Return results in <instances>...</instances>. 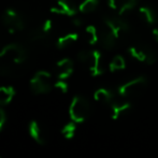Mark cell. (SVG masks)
<instances>
[{"instance_id":"obj_9","label":"cell","mask_w":158,"mask_h":158,"mask_svg":"<svg viewBox=\"0 0 158 158\" xmlns=\"http://www.w3.org/2000/svg\"><path fill=\"white\" fill-rule=\"evenodd\" d=\"M30 137L40 145H45L48 142V133L46 128L38 121H31L28 126Z\"/></svg>"},{"instance_id":"obj_3","label":"cell","mask_w":158,"mask_h":158,"mask_svg":"<svg viewBox=\"0 0 158 158\" xmlns=\"http://www.w3.org/2000/svg\"><path fill=\"white\" fill-rule=\"evenodd\" d=\"M69 115L74 123H84L90 115L89 101L83 96H75L69 106Z\"/></svg>"},{"instance_id":"obj_25","label":"cell","mask_w":158,"mask_h":158,"mask_svg":"<svg viewBox=\"0 0 158 158\" xmlns=\"http://www.w3.org/2000/svg\"><path fill=\"white\" fill-rule=\"evenodd\" d=\"M6 123V113L3 109L0 106V131L2 130V128L4 127Z\"/></svg>"},{"instance_id":"obj_16","label":"cell","mask_w":158,"mask_h":158,"mask_svg":"<svg viewBox=\"0 0 158 158\" xmlns=\"http://www.w3.org/2000/svg\"><path fill=\"white\" fill-rule=\"evenodd\" d=\"M139 16L144 23L148 25H154L158 22V14L156 11H154L150 6H140Z\"/></svg>"},{"instance_id":"obj_21","label":"cell","mask_w":158,"mask_h":158,"mask_svg":"<svg viewBox=\"0 0 158 158\" xmlns=\"http://www.w3.org/2000/svg\"><path fill=\"white\" fill-rule=\"evenodd\" d=\"M85 38L90 45H95L99 42V31L95 26H87L85 28Z\"/></svg>"},{"instance_id":"obj_13","label":"cell","mask_w":158,"mask_h":158,"mask_svg":"<svg viewBox=\"0 0 158 158\" xmlns=\"http://www.w3.org/2000/svg\"><path fill=\"white\" fill-rule=\"evenodd\" d=\"M137 4V0H109V6L118 15H124L131 11Z\"/></svg>"},{"instance_id":"obj_23","label":"cell","mask_w":158,"mask_h":158,"mask_svg":"<svg viewBox=\"0 0 158 158\" xmlns=\"http://www.w3.org/2000/svg\"><path fill=\"white\" fill-rule=\"evenodd\" d=\"M41 28L42 30H43V32H45L46 35H50L51 32H52L53 28H54V24H53V21L52 19H46V21H44L43 23H42L41 25Z\"/></svg>"},{"instance_id":"obj_15","label":"cell","mask_w":158,"mask_h":158,"mask_svg":"<svg viewBox=\"0 0 158 158\" xmlns=\"http://www.w3.org/2000/svg\"><path fill=\"white\" fill-rule=\"evenodd\" d=\"M94 99L99 103L110 106V104L116 99V97L114 93L108 88H98L94 93Z\"/></svg>"},{"instance_id":"obj_2","label":"cell","mask_w":158,"mask_h":158,"mask_svg":"<svg viewBox=\"0 0 158 158\" xmlns=\"http://www.w3.org/2000/svg\"><path fill=\"white\" fill-rule=\"evenodd\" d=\"M77 59L93 77H99L104 72L102 55L98 51H81L77 55Z\"/></svg>"},{"instance_id":"obj_8","label":"cell","mask_w":158,"mask_h":158,"mask_svg":"<svg viewBox=\"0 0 158 158\" xmlns=\"http://www.w3.org/2000/svg\"><path fill=\"white\" fill-rule=\"evenodd\" d=\"M2 22L4 26H6L9 32L14 33L19 31L24 28V19L19 15V13L14 9H6L2 15Z\"/></svg>"},{"instance_id":"obj_17","label":"cell","mask_w":158,"mask_h":158,"mask_svg":"<svg viewBox=\"0 0 158 158\" xmlns=\"http://www.w3.org/2000/svg\"><path fill=\"white\" fill-rule=\"evenodd\" d=\"M77 40H79V35L75 32H70V33H67V35H61V37H59L58 39H57L56 45L58 48L64 50V48L72 46Z\"/></svg>"},{"instance_id":"obj_5","label":"cell","mask_w":158,"mask_h":158,"mask_svg":"<svg viewBox=\"0 0 158 158\" xmlns=\"http://www.w3.org/2000/svg\"><path fill=\"white\" fill-rule=\"evenodd\" d=\"M54 87L52 75L48 71H38L30 80V88L35 95H44L50 93Z\"/></svg>"},{"instance_id":"obj_28","label":"cell","mask_w":158,"mask_h":158,"mask_svg":"<svg viewBox=\"0 0 158 158\" xmlns=\"http://www.w3.org/2000/svg\"><path fill=\"white\" fill-rule=\"evenodd\" d=\"M0 158H1V157H0Z\"/></svg>"},{"instance_id":"obj_1","label":"cell","mask_w":158,"mask_h":158,"mask_svg":"<svg viewBox=\"0 0 158 158\" xmlns=\"http://www.w3.org/2000/svg\"><path fill=\"white\" fill-rule=\"evenodd\" d=\"M26 60V52L19 44H9L0 50V74H14Z\"/></svg>"},{"instance_id":"obj_14","label":"cell","mask_w":158,"mask_h":158,"mask_svg":"<svg viewBox=\"0 0 158 158\" xmlns=\"http://www.w3.org/2000/svg\"><path fill=\"white\" fill-rule=\"evenodd\" d=\"M74 64L73 61L69 58L60 59L56 64V73L59 80H67L73 73Z\"/></svg>"},{"instance_id":"obj_6","label":"cell","mask_w":158,"mask_h":158,"mask_svg":"<svg viewBox=\"0 0 158 158\" xmlns=\"http://www.w3.org/2000/svg\"><path fill=\"white\" fill-rule=\"evenodd\" d=\"M103 24L115 35L117 40H124L130 33V25L122 17L106 16L103 19Z\"/></svg>"},{"instance_id":"obj_10","label":"cell","mask_w":158,"mask_h":158,"mask_svg":"<svg viewBox=\"0 0 158 158\" xmlns=\"http://www.w3.org/2000/svg\"><path fill=\"white\" fill-rule=\"evenodd\" d=\"M51 11L57 15H64L69 17H73L77 15V9L74 4L69 0H55Z\"/></svg>"},{"instance_id":"obj_18","label":"cell","mask_w":158,"mask_h":158,"mask_svg":"<svg viewBox=\"0 0 158 158\" xmlns=\"http://www.w3.org/2000/svg\"><path fill=\"white\" fill-rule=\"evenodd\" d=\"M15 96V89L12 86H0V106H8Z\"/></svg>"},{"instance_id":"obj_27","label":"cell","mask_w":158,"mask_h":158,"mask_svg":"<svg viewBox=\"0 0 158 158\" xmlns=\"http://www.w3.org/2000/svg\"><path fill=\"white\" fill-rule=\"evenodd\" d=\"M153 35H154V38H155V40L158 42V27L156 28H154L153 29Z\"/></svg>"},{"instance_id":"obj_20","label":"cell","mask_w":158,"mask_h":158,"mask_svg":"<svg viewBox=\"0 0 158 158\" xmlns=\"http://www.w3.org/2000/svg\"><path fill=\"white\" fill-rule=\"evenodd\" d=\"M126 68V60L123 56L121 55H116L112 58V60L109 64V69L111 72H115V71H121Z\"/></svg>"},{"instance_id":"obj_12","label":"cell","mask_w":158,"mask_h":158,"mask_svg":"<svg viewBox=\"0 0 158 158\" xmlns=\"http://www.w3.org/2000/svg\"><path fill=\"white\" fill-rule=\"evenodd\" d=\"M117 38L115 37V35L106 27V25H102V28L99 31V42L101 43V46L106 50L110 51L116 46L117 44Z\"/></svg>"},{"instance_id":"obj_22","label":"cell","mask_w":158,"mask_h":158,"mask_svg":"<svg viewBox=\"0 0 158 158\" xmlns=\"http://www.w3.org/2000/svg\"><path fill=\"white\" fill-rule=\"evenodd\" d=\"M60 132L64 139L71 140L75 135V132H77V123L70 122V123L66 124V125L61 128Z\"/></svg>"},{"instance_id":"obj_26","label":"cell","mask_w":158,"mask_h":158,"mask_svg":"<svg viewBox=\"0 0 158 158\" xmlns=\"http://www.w3.org/2000/svg\"><path fill=\"white\" fill-rule=\"evenodd\" d=\"M72 24L75 26V27H81V26H82V21H81V19H79V17H77V16H73V19H72Z\"/></svg>"},{"instance_id":"obj_19","label":"cell","mask_w":158,"mask_h":158,"mask_svg":"<svg viewBox=\"0 0 158 158\" xmlns=\"http://www.w3.org/2000/svg\"><path fill=\"white\" fill-rule=\"evenodd\" d=\"M99 0H84L79 6V11L83 14H89L97 10Z\"/></svg>"},{"instance_id":"obj_7","label":"cell","mask_w":158,"mask_h":158,"mask_svg":"<svg viewBox=\"0 0 158 158\" xmlns=\"http://www.w3.org/2000/svg\"><path fill=\"white\" fill-rule=\"evenodd\" d=\"M129 53H130L132 58L144 64H153L157 60V55L155 53V51L151 46L145 45L143 43H138L131 45L129 48Z\"/></svg>"},{"instance_id":"obj_24","label":"cell","mask_w":158,"mask_h":158,"mask_svg":"<svg viewBox=\"0 0 158 158\" xmlns=\"http://www.w3.org/2000/svg\"><path fill=\"white\" fill-rule=\"evenodd\" d=\"M54 87L57 88V89L63 93V94H66L69 89V86H68V84H67L66 80H58L56 83H54Z\"/></svg>"},{"instance_id":"obj_4","label":"cell","mask_w":158,"mask_h":158,"mask_svg":"<svg viewBox=\"0 0 158 158\" xmlns=\"http://www.w3.org/2000/svg\"><path fill=\"white\" fill-rule=\"evenodd\" d=\"M148 85V81L144 77H138L126 82L118 87V95L123 99H133L144 94Z\"/></svg>"},{"instance_id":"obj_11","label":"cell","mask_w":158,"mask_h":158,"mask_svg":"<svg viewBox=\"0 0 158 158\" xmlns=\"http://www.w3.org/2000/svg\"><path fill=\"white\" fill-rule=\"evenodd\" d=\"M131 109V103L127 99L118 100L115 99L112 103L110 104L111 110V117L113 119H119L123 117L126 113H128Z\"/></svg>"}]
</instances>
